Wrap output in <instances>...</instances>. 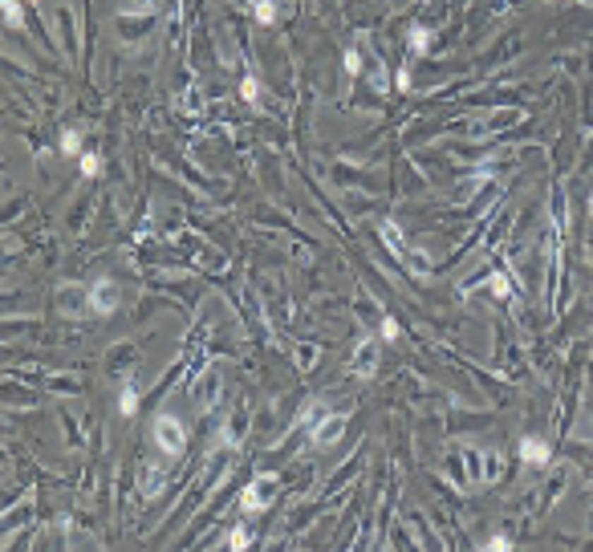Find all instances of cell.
Segmentation results:
<instances>
[{
	"label": "cell",
	"instance_id": "obj_1",
	"mask_svg": "<svg viewBox=\"0 0 593 552\" xmlns=\"http://www.w3.org/2000/svg\"><path fill=\"white\" fill-rule=\"evenodd\" d=\"M150 435H155V443H159V451L163 455H183V447H187V431H183V422L175 419V414H159V419L150 422Z\"/></svg>",
	"mask_w": 593,
	"mask_h": 552
},
{
	"label": "cell",
	"instance_id": "obj_2",
	"mask_svg": "<svg viewBox=\"0 0 593 552\" xmlns=\"http://www.w3.org/2000/svg\"><path fill=\"white\" fill-rule=\"evenodd\" d=\"M272 487H277L272 475H256V479L240 491V508H244V512H260V508H268V503H272Z\"/></svg>",
	"mask_w": 593,
	"mask_h": 552
},
{
	"label": "cell",
	"instance_id": "obj_3",
	"mask_svg": "<svg viewBox=\"0 0 593 552\" xmlns=\"http://www.w3.org/2000/svg\"><path fill=\"white\" fill-rule=\"evenodd\" d=\"M118 284L114 280H94L90 284V313H98V317H106V313H114L118 308Z\"/></svg>",
	"mask_w": 593,
	"mask_h": 552
},
{
	"label": "cell",
	"instance_id": "obj_4",
	"mask_svg": "<svg viewBox=\"0 0 593 552\" xmlns=\"http://www.w3.org/2000/svg\"><path fill=\"white\" fill-rule=\"evenodd\" d=\"M220 386H224V382H220V373L208 370V373L196 382V390H191V402H196L199 410H215V406H220V394H224Z\"/></svg>",
	"mask_w": 593,
	"mask_h": 552
},
{
	"label": "cell",
	"instance_id": "obj_5",
	"mask_svg": "<svg viewBox=\"0 0 593 552\" xmlns=\"http://www.w3.org/2000/svg\"><path fill=\"white\" fill-rule=\"evenodd\" d=\"M349 370L358 373V378H370V373L378 370V341L366 337L354 345V357H349Z\"/></svg>",
	"mask_w": 593,
	"mask_h": 552
},
{
	"label": "cell",
	"instance_id": "obj_6",
	"mask_svg": "<svg viewBox=\"0 0 593 552\" xmlns=\"http://www.w3.org/2000/svg\"><path fill=\"white\" fill-rule=\"evenodd\" d=\"M309 431H313V443H317V447H333L337 438L346 435V414H325V419H317Z\"/></svg>",
	"mask_w": 593,
	"mask_h": 552
},
{
	"label": "cell",
	"instance_id": "obj_7",
	"mask_svg": "<svg viewBox=\"0 0 593 552\" xmlns=\"http://www.w3.org/2000/svg\"><path fill=\"white\" fill-rule=\"evenodd\" d=\"M382 232V244H386V248H390V252H395L398 260H402V264H411V248H407V240H402V232H398V224H390V220H386V224L378 227Z\"/></svg>",
	"mask_w": 593,
	"mask_h": 552
},
{
	"label": "cell",
	"instance_id": "obj_8",
	"mask_svg": "<svg viewBox=\"0 0 593 552\" xmlns=\"http://www.w3.org/2000/svg\"><path fill=\"white\" fill-rule=\"evenodd\" d=\"M520 459L532 463V467H544V463L553 459V451H549V443H544V438H525V443H520Z\"/></svg>",
	"mask_w": 593,
	"mask_h": 552
},
{
	"label": "cell",
	"instance_id": "obj_9",
	"mask_svg": "<svg viewBox=\"0 0 593 552\" xmlns=\"http://www.w3.org/2000/svg\"><path fill=\"white\" fill-rule=\"evenodd\" d=\"M163 487H167V471L155 467V463H147V467H143V496H147V500H155Z\"/></svg>",
	"mask_w": 593,
	"mask_h": 552
},
{
	"label": "cell",
	"instance_id": "obj_10",
	"mask_svg": "<svg viewBox=\"0 0 593 552\" xmlns=\"http://www.w3.org/2000/svg\"><path fill=\"white\" fill-rule=\"evenodd\" d=\"M463 467H467V479H472V484H484V451L463 447Z\"/></svg>",
	"mask_w": 593,
	"mask_h": 552
},
{
	"label": "cell",
	"instance_id": "obj_11",
	"mask_svg": "<svg viewBox=\"0 0 593 552\" xmlns=\"http://www.w3.org/2000/svg\"><path fill=\"white\" fill-rule=\"evenodd\" d=\"M488 289H492L496 301H508V296H512V280H508V272H492V276H488Z\"/></svg>",
	"mask_w": 593,
	"mask_h": 552
},
{
	"label": "cell",
	"instance_id": "obj_12",
	"mask_svg": "<svg viewBox=\"0 0 593 552\" xmlns=\"http://www.w3.org/2000/svg\"><path fill=\"white\" fill-rule=\"evenodd\" d=\"M252 16H256L260 25H272V20H277V0H252Z\"/></svg>",
	"mask_w": 593,
	"mask_h": 552
},
{
	"label": "cell",
	"instance_id": "obj_13",
	"mask_svg": "<svg viewBox=\"0 0 593 552\" xmlns=\"http://www.w3.org/2000/svg\"><path fill=\"white\" fill-rule=\"evenodd\" d=\"M0 8H4V25H8V29H25V13H20V0H4Z\"/></svg>",
	"mask_w": 593,
	"mask_h": 552
},
{
	"label": "cell",
	"instance_id": "obj_14",
	"mask_svg": "<svg viewBox=\"0 0 593 552\" xmlns=\"http://www.w3.org/2000/svg\"><path fill=\"white\" fill-rule=\"evenodd\" d=\"M500 475H504V459H500V455H484V484H488V479H500Z\"/></svg>",
	"mask_w": 593,
	"mask_h": 552
},
{
	"label": "cell",
	"instance_id": "obj_15",
	"mask_svg": "<svg viewBox=\"0 0 593 552\" xmlns=\"http://www.w3.org/2000/svg\"><path fill=\"white\" fill-rule=\"evenodd\" d=\"M427 45H431V32L423 25H411V49L414 53H427Z\"/></svg>",
	"mask_w": 593,
	"mask_h": 552
},
{
	"label": "cell",
	"instance_id": "obj_16",
	"mask_svg": "<svg viewBox=\"0 0 593 552\" xmlns=\"http://www.w3.org/2000/svg\"><path fill=\"white\" fill-rule=\"evenodd\" d=\"M61 150L66 155H82V130H66L61 134Z\"/></svg>",
	"mask_w": 593,
	"mask_h": 552
},
{
	"label": "cell",
	"instance_id": "obj_17",
	"mask_svg": "<svg viewBox=\"0 0 593 552\" xmlns=\"http://www.w3.org/2000/svg\"><path fill=\"white\" fill-rule=\"evenodd\" d=\"M240 94H244V102H252V106H256V102H260V81L248 73V78L240 81Z\"/></svg>",
	"mask_w": 593,
	"mask_h": 552
},
{
	"label": "cell",
	"instance_id": "obj_18",
	"mask_svg": "<svg viewBox=\"0 0 593 552\" xmlns=\"http://www.w3.org/2000/svg\"><path fill=\"white\" fill-rule=\"evenodd\" d=\"M118 410H122V414H134V410H138V394H134V386L122 390V398H118Z\"/></svg>",
	"mask_w": 593,
	"mask_h": 552
},
{
	"label": "cell",
	"instance_id": "obj_19",
	"mask_svg": "<svg viewBox=\"0 0 593 552\" xmlns=\"http://www.w3.org/2000/svg\"><path fill=\"white\" fill-rule=\"evenodd\" d=\"M78 162H82V175H98V171H102V159L94 155V150H85Z\"/></svg>",
	"mask_w": 593,
	"mask_h": 552
},
{
	"label": "cell",
	"instance_id": "obj_20",
	"mask_svg": "<svg viewBox=\"0 0 593 552\" xmlns=\"http://www.w3.org/2000/svg\"><path fill=\"white\" fill-rule=\"evenodd\" d=\"M346 73H349V78H358V73H362V53H358V49H346Z\"/></svg>",
	"mask_w": 593,
	"mask_h": 552
},
{
	"label": "cell",
	"instance_id": "obj_21",
	"mask_svg": "<svg viewBox=\"0 0 593 552\" xmlns=\"http://www.w3.org/2000/svg\"><path fill=\"white\" fill-rule=\"evenodd\" d=\"M484 548H488V552H504V548H512V540H508V536H492Z\"/></svg>",
	"mask_w": 593,
	"mask_h": 552
},
{
	"label": "cell",
	"instance_id": "obj_22",
	"mask_svg": "<svg viewBox=\"0 0 593 552\" xmlns=\"http://www.w3.org/2000/svg\"><path fill=\"white\" fill-rule=\"evenodd\" d=\"M382 337H386V341H398V321H395V317H386V321H382Z\"/></svg>",
	"mask_w": 593,
	"mask_h": 552
},
{
	"label": "cell",
	"instance_id": "obj_23",
	"mask_svg": "<svg viewBox=\"0 0 593 552\" xmlns=\"http://www.w3.org/2000/svg\"><path fill=\"white\" fill-rule=\"evenodd\" d=\"M228 544H232V548H248V532H244V528H236V532L228 536Z\"/></svg>",
	"mask_w": 593,
	"mask_h": 552
},
{
	"label": "cell",
	"instance_id": "obj_24",
	"mask_svg": "<svg viewBox=\"0 0 593 552\" xmlns=\"http://www.w3.org/2000/svg\"><path fill=\"white\" fill-rule=\"evenodd\" d=\"M37 4H41V0H37Z\"/></svg>",
	"mask_w": 593,
	"mask_h": 552
},
{
	"label": "cell",
	"instance_id": "obj_25",
	"mask_svg": "<svg viewBox=\"0 0 593 552\" xmlns=\"http://www.w3.org/2000/svg\"><path fill=\"white\" fill-rule=\"evenodd\" d=\"M589 4H593V0H589Z\"/></svg>",
	"mask_w": 593,
	"mask_h": 552
}]
</instances>
